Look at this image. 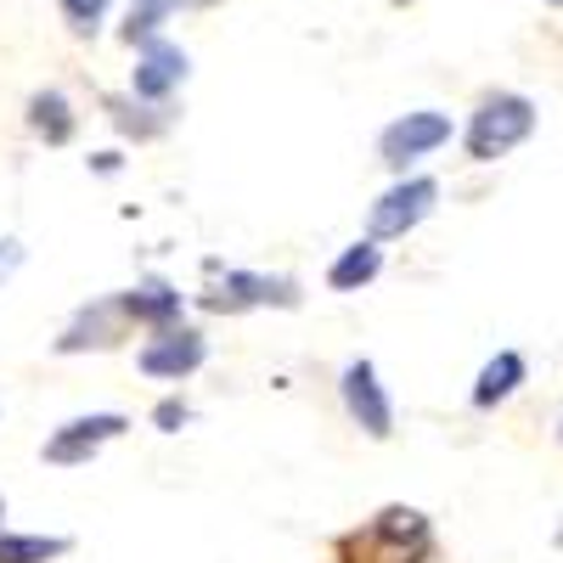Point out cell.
<instances>
[{
  "label": "cell",
  "mask_w": 563,
  "mask_h": 563,
  "mask_svg": "<svg viewBox=\"0 0 563 563\" xmlns=\"http://www.w3.org/2000/svg\"><path fill=\"white\" fill-rule=\"evenodd\" d=\"M530 130H536V102L501 90V97H490L474 113V124H467V158H474V164H496V158H507L512 147H519Z\"/></svg>",
  "instance_id": "cell-1"
},
{
  "label": "cell",
  "mask_w": 563,
  "mask_h": 563,
  "mask_svg": "<svg viewBox=\"0 0 563 563\" xmlns=\"http://www.w3.org/2000/svg\"><path fill=\"white\" fill-rule=\"evenodd\" d=\"M344 552L355 563H417L429 552V525H422V512H411V507H389V512H378V525L366 536H350Z\"/></svg>",
  "instance_id": "cell-2"
},
{
  "label": "cell",
  "mask_w": 563,
  "mask_h": 563,
  "mask_svg": "<svg viewBox=\"0 0 563 563\" xmlns=\"http://www.w3.org/2000/svg\"><path fill=\"white\" fill-rule=\"evenodd\" d=\"M434 203H440V186L429 180V175H406V180H395L389 192L372 203V220H366V231H372V243H384V238H406L411 225H422L434 214Z\"/></svg>",
  "instance_id": "cell-3"
},
{
  "label": "cell",
  "mask_w": 563,
  "mask_h": 563,
  "mask_svg": "<svg viewBox=\"0 0 563 563\" xmlns=\"http://www.w3.org/2000/svg\"><path fill=\"white\" fill-rule=\"evenodd\" d=\"M130 429V417H119V411H97V417H74V422H63V429L45 440V462H57V467H74V462H90L108 440H119Z\"/></svg>",
  "instance_id": "cell-4"
},
{
  "label": "cell",
  "mask_w": 563,
  "mask_h": 563,
  "mask_svg": "<svg viewBox=\"0 0 563 563\" xmlns=\"http://www.w3.org/2000/svg\"><path fill=\"white\" fill-rule=\"evenodd\" d=\"M344 411L361 422L372 440H389L395 406H389V395H384V384H378V372H372V361H350V366H344Z\"/></svg>",
  "instance_id": "cell-5"
},
{
  "label": "cell",
  "mask_w": 563,
  "mask_h": 563,
  "mask_svg": "<svg viewBox=\"0 0 563 563\" xmlns=\"http://www.w3.org/2000/svg\"><path fill=\"white\" fill-rule=\"evenodd\" d=\"M451 141V119L445 113H406L400 124L384 130V164L406 175V164L429 158L434 147H445Z\"/></svg>",
  "instance_id": "cell-6"
},
{
  "label": "cell",
  "mask_w": 563,
  "mask_h": 563,
  "mask_svg": "<svg viewBox=\"0 0 563 563\" xmlns=\"http://www.w3.org/2000/svg\"><path fill=\"white\" fill-rule=\"evenodd\" d=\"M209 310H254V305H299V288L288 276H254V271H225L220 288L203 299Z\"/></svg>",
  "instance_id": "cell-7"
},
{
  "label": "cell",
  "mask_w": 563,
  "mask_h": 563,
  "mask_svg": "<svg viewBox=\"0 0 563 563\" xmlns=\"http://www.w3.org/2000/svg\"><path fill=\"white\" fill-rule=\"evenodd\" d=\"M209 361V344H203V333H192V327H164V339H153L147 350H141V372L147 378H186V372H198Z\"/></svg>",
  "instance_id": "cell-8"
},
{
  "label": "cell",
  "mask_w": 563,
  "mask_h": 563,
  "mask_svg": "<svg viewBox=\"0 0 563 563\" xmlns=\"http://www.w3.org/2000/svg\"><path fill=\"white\" fill-rule=\"evenodd\" d=\"M124 321H130L124 299H102V305H90V310H79V316H74V327L57 339V350H63V355H79V350H108V344H119V339H124Z\"/></svg>",
  "instance_id": "cell-9"
},
{
  "label": "cell",
  "mask_w": 563,
  "mask_h": 563,
  "mask_svg": "<svg viewBox=\"0 0 563 563\" xmlns=\"http://www.w3.org/2000/svg\"><path fill=\"white\" fill-rule=\"evenodd\" d=\"M180 79H186V52H180V45H169V40H147V45H141V63H135V97L164 102Z\"/></svg>",
  "instance_id": "cell-10"
},
{
  "label": "cell",
  "mask_w": 563,
  "mask_h": 563,
  "mask_svg": "<svg viewBox=\"0 0 563 563\" xmlns=\"http://www.w3.org/2000/svg\"><path fill=\"white\" fill-rule=\"evenodd\" d=\"M124 310H130V321H147V327H169V321L180 316V294L169 288V282L147 276V282H135V288L124 294Z\"/></svg>",
  "instance_id": "cell-11"
},
{
  "label": "cell",
  "mask_w": 563,
  "mask_h": 563,
  "mask_svg": "<svg viewBox=\"0 0 563 563\" xmlns=\"http://www.w3.org/2000/svg\"><path fill=\"white\" fill-rule=\"evenodd\" d=\"M378 271H384V249L366 238V243H355V249H344V254L333 260V271H327V282H333L339 294H355V288H366V282L378 276Z\"/></svg>",
  "instance_id": "cell-12"
},
{
  "label": "cell",
  "mask_w": 563,
  "mask_h": 563,
  "mask_svg": "<svg viewBox=\"0 0 563 563\" xmlns=\"http://www.w3.org/2000/svg\"><path fill=\"white\" fill-rule=\"evenodd\" d=\"M29 130L45 141V147H63V141L74 135V113H68L63 90H40V97L29 102Z\"/></svg>",
  "instance_id": "cell-13"
},
{
  "label": "cell",
  "mask_w": 563,
  "mask_h": 563,
  "mask_svg": "<svg viewBox=\"0 0 563 563\" xmlns=\"http://www.w3.org/2000/svg\"><path fill=\"white\" fill-rule=\"evenodd\" d=\"M519 384H525V355H519V350H501V355L479 372V384H474V406H496V400H507Z\"/></svg>",
  "instance_id": "cell-14"
},
{
  "label": "cell",
  "mask_w": 563,
  "mask_h": 563,
  "mask_svg": "<svg viewBox=\"0 0 563 563\" xmlns=\"http://www.w3.org/2000/svg\"><path fill=\"white\" fill-rule=\"evenodd\" d=\"M63 552H68L63 536H0V563H45Z\"/></svg>",
  "instance_id": "cell-15"
},
{
  "label": "cell",
  "mask_w": 563,
  "mask_h": 563,
  "mask_svg": "<svg viewBox=\"0 0 563 563\" xmlns=\"http://www.w3.org/2000/svg\"><path fill=\"white\" fill-rule=\"evenodd\" d=\"M180 7V0H130V18H124V40L130 45H147L158 40V23Z\"/></svg>",
  "instance_id": "cell-16"
},
{
  "label": "cell",
  "mask_w": 563,
  "mask_h": 563,
  "mask_svg": "<svg viewBox=\"0 0 563 563\" xmlns=\"http://www.w3.org/2000/svg\"><path fill=\"white\" fill-rule=\"evenodd\" d=\"M63 18L74 34H97V23L108 18V0H63Z\"/></svg>",
  "instance_id": "cell-17"
},
{
  "label": "cell",
  "mask_w": 563,
  "mask_h": 563,
  "mask_svg": "<svg viewBox=\"0 0 563 563\" xmlns=\"http://www.w3.org/2000/svg\"><path fill=\"white\" fill-rule=\"evenodd\" d=\"M153 422H158V429H164V434H175V429H180V422H186V406H180V400H164V406L153 411Z\"/></svg>",
  "instance_id": "cell-18"
},
{
  "label": "cell",
  "mask_w": 563,
  "mask_h": 563,
  "mask_svg": "<svg viewBox=\"0 0 563 563\" xmlns=\"http://www.w3.org/2000/svg\"><path fill=\"white\" fill-rule=\"evenodd\" d=\"M18 260H23V249H18V243H0V282H7V276L18 271Z\"/></svg>",
  "instance_id": "cell-19"
},
{
  "label": "cell",
  "mask_w": 563,
  "mask_h": 563,
  "mask_svg": "<svg viewBox=\"0 0 563 563\" xmlns=\"http://www.w3.org/2000/svg\"><path fill=\"white\" fill-rule=\"evenodd\" d=\"M180 7H214V0H180Z\"/></svg>",
  "instance_id": "cell-20"
},
{
  "label": "cell",
  "mask_w": 563,
  "mask_h": 563,
  "mask_svg": "<svg viewBox=\"0 0 563 563\" xmlns=\"http://www.w3.org/2000/svg\"><path fill=\"white\" fill-rule=\"evenodd\" d=\"M0 512H7V501H0Z\"/></svg>",
  "instance_id": "cell-21"
}]
</instances>
